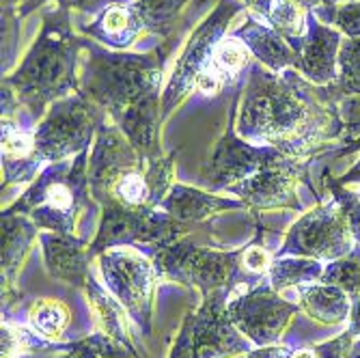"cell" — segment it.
Segmentation results:
<instances>
[{
  "instance_id": "cell-1",
  "label": "cell",
  "mask_w": 360,
  "mask_h": 358,
  "mask_svg": "<svg viewBox=\"0 0 360 358\" xmlns=\"http://www.w3.org/2000/svg\"><path fill=\"white\" fill-rule=\"evenodd\" d=\"M236 129L252 145L313 158L321 151L319 145L339 139L345 125L323 87H315L298 70L276 74L255 60L240 93Z\"/></svg>"
},
{
  "instance_id": "cell-2",
  "label": "cell",
  "mask_w": 360,
  "mask_h": 358,
  "mask_svg": "<svg viewBox=\"0 0 360 358\" xmlns=\"http://www.w3.org/2000/svg\"><path fill=\"white\" fill-rule=\"evenodd\" d=\"M89 52L80 76V93L108 113V119L132 143L145 162L165 158L160 145L162 82L173 44L147 52H117L84 39Z\"/></svg>"
},
{
  "instance_id": "cell-3",
  "label": "cell",
  "mask_w": 360,
  "mask_h": 358,
  "mask_svg": "<svg viewBox=\"0 0 360 358\" xmlns=\"http://www.w3.org/2000/svg\"><path fill=\"white\" fill-rule=\"evenodd\" d=\"M177 151L145 162L125 134L110 121L102 123L89 158V186L97 205L160 210L173 188Z\"/></svg>"
},
{
  "instance_id": "cell-4",
  "label": "cell",
  "mask_w": 360,
  "mask_h": 358,
  "mask_svg": "<svg viewBox=\"0 0 360 358\" xmlns=\"http://www.w3.org/2000/svg\"><path fill=\"white\" fill-rule=\"evenodd\" d=\"M84 50V37L72 26L70 9H46L37 39L24 54L18 70L3 78L18 102L37 123L48 108L80 91L78 56Z\"/></svg>"
},
{
  "instance_id": "cell-5",
  "label": "cell",
  "mask_w": 360,
  "mask_h": 358,
  "mask_svg": "<svg viewBox=\"0 0 360 358\" xmlns=\"http://www.w3.org/2000/svg\"><path fill=\"white\" fill-rule=\"evenodd\" d=\"M89 158L84 149L72 160L48 165L5 210L32 218L44 231L76 236L82 212L95 203L89 186Z\"/></svg>"
},
{
  "instance_id": "cell-6",
  "label": "cell",
  "mask_w": 360,
  "mask_h": 358,
  "mask_svg": "<svg viewBox=\"0 0 360 358\" xmlns=\"http://www.w3.org/2000/svg\"><path fill=\"white\" fill-rule=\"evenodd\" d=\"M149 257L160 279L192 287L199 291L201 298L212 294L214 289L231 291L238 283H246L248 279L242 264V248L218 250L199 246L188 236L165 246H155Z\"/></svg>"
},
{
  "instance_id": "cell-7",
  "label": "cell",
  "mask_w": 360,
  "mask_h": 358,
  "mask_svg": "<svg viewBox=\"0 0 360 358\" xmlns=\"http://www.w3.org/2000/svg\"><path fill=\"white\" fill-rule=\"evenodd\" d=\"M106 121L108 113L80 91L54 102L35 127L37 165L76 158L95 143L97 129Z\"/></svg>"
},
{
  "instance_id": "cell-8",
  "label": "cell",
  "mask_w": 360,
  "mask_h": 358,
  "mask_svg": "<svg viewBox=\"0 0 360 358\" xmlns=\"http://www.w3.org/2000/svg\"><path fill=\"white\" fill-rule=\"evenodd\" d=\"M226 298L229 289H214L186 313L169 358H233L252 350L229 317Z\"/></svg>"
},
{
  "instance_id": "cell-9",
  "label": "cell",
  "mask_w": 360,
  "mask_h": 358,
  "mask_svg": "<svg viewBox=\"0 0 360 358\" xmlns=\"http://www.w3.org/2000/svg\"><path fill=\"white\" fill-rule=\"evenodd\" d=\"M97 264H100L106 289L125 307L129 319L149 337L153 324L155 283L160 279L151 257H145L132 246H119L97 255Z\"/></svg>"
},
{
  "instance_id": "cell-10",
  "label": "cell",
  "mask_w": 360,
  "mask_h": 358,
  "mask_svg": "<svg viewBox=\"0 0 360 358\" xmlns=\"http://www.w3.org/2000/svg\"><path fill=\"white\" fill-rule=\"evenodd\" d=\"M240 11L242 3L238 0H220L218 7L192 30L162 91V119L177 110V106H181V102L196 89V82L207 68L216 46L224 39L229 24Z\"/></svg>"
},
{
  "instance_id": "cell-11",
  "label": "cell",
  "mask_w": 360,
  "mask_h": 358,
  "mask_svg": "<svg viewBox=\"0 0 360 358\" xmlns=\"http://www.w3.org/2000/svg\"><path fill=\"white\" fill-rule=\"evenodd\" d=\"M100 210V229L89 246L93 259L119 246H165L192 231V224L179 222L160 210H127L119 205H102Z\"/></svg>"
},
{
  "instance_id": "cell-12",
  "label": "cell",
  "mask_w": 360,
  "mask_h": 358,
  "mask_svg": "<svg viewBox=\"0 0 360 358\" xmlns=\"http://www.w3.org/2000/svg\"><path fill=\"white\" fill-rule=\"evenodd\" d=\"M349 222L335 199L319 201L311 212L291 224L283 246L274 257H311L319 262H335L356 244Z\"/></svg>"
},
{
  "instance_id": "cell-13",
  "label": "cell",
  "mask_w": 360,
  "mask_h": 358,
  "mask_svg": "<svg viewBox=\"0 0 360 358\" xmlns=\"http://www.w3.org/2000/svg\"><path fill=\"white\" fill-rule=\"evenodd\" d=\"M240 104V93L229 110V123L224 134L214 147V153L205 169L201 171V184L210 192H226L233 184L252 177L255 173L264 171L272 165H278L281 160L289 158V153L268 147V145H252L244 141L236 129V115Z\"/></svg>"
},
{
  "instance_id": "cell-14",
  "label": "cell",
  "mask_w": 360,
  "mask_h": 358,
  "mask_svg": "<svg viewBox=\"0 0 360 358\" xmlns=\"http://www.w3.org/2000/svg\"><path fill=\"white\" fill-rule=\"evenodd\" d=\"M300 311V305L281 298L270 281H261L246 294L226 302V313L236 328L257 347L278 343L293 315Z\"/></svg>"
},
{
  "instance_id": "cell-15",
  "label": "cell",
  "mask_w": 360,
  "mask_h": 358,
  "mask_svg": "<svg viewBox=\"0 0 360 358\" xmlns=\"http://www.w3.org/2000/svg\"><path fill=\"white\" fill-rule=\"evenodd\" d=\"M309 165L311 158L307 155H289L278 165H272L248 179H242L240 184H233L226 192L236 194L252 214L272 210H302L296 188L300 181L313 188L309 181Z\"/></svg>"
},
{
  "instance_id": "cell-16",
  "label": "cell",
  "mask_w": 360,
  "mask_h": 358,
  "mask_svg": "<svg viewBox=\"0 0 360 358\" xmlns=\"http://www.w3.org/2000/svg\"><path fill=\"white\" fill-rule=\"evenodd\" d=\"M298 50V72L315 87H328L339 78V50L343 44V32L335 26L323 24L315 13L309 15L307 35L300 39H289Z\"/></svg>"
},
{
  "instance_id": "cell-17",
  "label": "cell",
  "mask_w": 360,
  "mask_h": 358,
  "mask_svg": "<svg viewBox=\"0 0 360 358\" xmlns=\"http://www.w3.org/2000/svg\"><path fill=\"white\" fill-rule=\"evenodd\" d=\"M3 224V305L9 309L20 300L18 276L30 255V248L41 236V229L35 220L3 210L0 216Z\"/></svg>"
},
{
  "instance_id": "cell-18",
  "label": "cell",
  "mask_w": 360,
  "mask_h": 358,
  "mask_svg": "<svg viewBox=\"0 0 360 358\" xmlns=\"http://www.w3.org/2000/svg\"><path fill=\"white\" fill-rule=\"evenodd\" d=\"M39 242L44 248V262L48 274L56 281L84 289V285L93 276L89 268L93 262L89 250L91 244L76 236L54 231H41Z\"/></svg>"
},
{
  "instance_id": "cell-19",
  "label": "cell",
  "mask_w": 360,
  "mask_h": 358,
  "mask_svg": "<svg viewBox=\"0 0 360 358\" xmlns=\"http://www.w3.org/2000/svg\"><path fill=\"white\" fill-rule=\"evenodd\" d=\"M231 35L242 39L250 50L252 58L264 65L266 70L276 74L285 70H298V50L270 24L259 22L257 18H246V22L240 28H236Z\"/></svg>"
},
{
  "instance_id": "cell-20",
  "label": "cell",
  "mask_w": 360,
  "mask_h": 358,
  "mask_svg": "<svg viewBox=\"0 0 360 358\" xmlns=\"http://www.w3.org/2000/svg\"><path fill=\"white\" fill-rule=\"evenodd\" d=\"M35 127L22 125L18 113L3 115V190L9 184L28 181L39 175L35 160Z\"/></svg>"
},
{
  "instance_id": "cell-21",
  "label": "cell",
  "mask_w": 360,
  "mask_h": 358,
  "mask_svg": "<svg viewBox=\"0 0 360 358\" xmlns=\"http://www.w3.org/2000/svg\"><path fill=\"white\" fill-rule=\"evenodd\" d=\"M250 65L252 54L246 44L236 35H224V39L216 46L199 82H196V91L207 97L218 95L226 87H233L238 80H242Z\"/></svg>"
},
{
  "instance_id": "cell-22",
  "label": "cell",
  "mask_w": 360,
  "mask_h": 358,
  "mask_svg": "<svg viewBox=\"0 0 360 358\" xmlns=\"http://www.w3.org/2000/svg\"><path fill=\"white\" fill-rule=\"evenodd\" d=\"M80 32L91 37L95 44L117 52H127L129 46L136 44L145 35L143 24L132 7V0L108 5L95 15L91 24L80 26Z\"/></svg>"
},
{
  "instance_id": "cell-23",
  "label": "cell",
  "mask_w": 360,
  "mask_h": 358,
  "mask_svg": "<svg viewBox=\"0 0 360 358\" xmlns=\"http://www.w3.org/2000/svg\"><path fill=\"white\" fill-rule=\"evenodd\" d=\"M160 210L167 212L179 222L196 224L203 222L210 216H216L220 212L229 210H246V205L240 199L218 197V192H210L203 188H192L184 184H173L165 201L160 203Z\"/></svg>"
},
{
  "instance_id": "cell-24",
  "label": "cell",
  "mask_w": 360,
  "mask_h": 358,
  "mask_svg": "<svg viewBox=\"0 0 360 358\" xmlns=\"http://www.w3.org/2000/svg\"><path fill=\"white\" fill-rule=\"evenodd\" d=\"M84 294L89 300V309L93 313L95 328L104 335H108L110 339L136 350L132 337H129V324H127L129 313L125 311V307L93 276L84 285Z\"/></svg>"
},
{
  "instance_id": "cell-25",
  "label": "cell",
  "mask_w": 360,
  "mask_h": 358,
  "mask_svg": "<svg viewBox=\"0 0 360 358\" xmlns=\"http://www.w3.org/2000/svg\"><path fill=\"white\" fill-rule=\"evenodd\" d=\"M300 296V309L315 321L335 326L349 317L352 311V298L347 291H343L337 285L330 283H313L298 287Z\"/></svg>"
},
{
  "instance_id": "cell-26",
  "label": "cell",
  "mask_w": 360,
  "mask_h": 358,
  "mask_svg": "<svg viewBox=\"0 0 360 358\" xmlns=\"http://www.w3.org/2000/svg\"><path fill=\"white\" fill-rule=\"evenodd\" d=\"M323 268L326 266L319 259H311V257H274L272 268L268 272V281L281 294V291L289 287L319 283Z\"/></svg>"
},
{
  "instance_id": "cell-27",
  "label": "cell",
  "mask_w": 360,
  "mask_h": 358,
  "mask_svg": "<svg viewBox=\"0 0 360 358\" xmlns=\"http://www.w3.org/2000/svg\"><path fill=\"white\" fill-rule=\"evenodd\" d=\"M188 3L190 0H132V7L143 24L145 35L167 41Z\"/></svg>"
},
{
  "instance_id": "cell-28",
  "label": "cell",
  "mask_w": 360,
  "mask_h": 358,
  "mask_svg": "<svg viewBox=\"0 0 360 358\" xmlns=\"http://www.w3.org/2000/svg\"><path fill=\"white\" fill-rule=\"evenodd\" d=\"M326 97L339 106L345 97H360V39H345L339 50V78L323 87Z\"/></svg>"
},
{
  "instance_id": "cell-29",
  "label": "cell",
  "mask_w": 360,
  "mask_h": 358,
  "mask_svg": "<svg viewBox=\"0 0 360 358\" xmlns=\"http://www.w3.org/2000/svg\"><path fill=\"white\" fill-rule=\"evenodd\" d=\"M28 324L41 339L56 341L72 324V311L60 300L37 298L28 307Z\"/></svg>"
},
{
  "instance_id": "cell-30",
  "label": "cell",
  "mask_w": 360,
  "mask_h": 358,
  "mask_svg": "<svg viewBox=\"0 0 360 358\" xmlns=\"http://www.w3.org/2000/svg\"><path fill=\"white\" fill-rule=\"evenodd\" d=\"M60 350H68V354H63L58 358H141L136 350L110 339L100 331H95L93 335L80 341L60 345Z\"/></svg>"
},
{
  "instance_id": "cell-31",
  "label": "cell",
  "mask_w": 360,
  "mask_h": 358,
  "mask_svg": "<svg viewBox=\"0 0 360 358\" xmlns=\"http://www.w3.org/2000/svg\"><path fill=\"white\" fill-rule=\"evenodd\" d=\"M321 283L337 285L349 296L360 294V242H356V246L347 255L335 259L323 268Z\"/></svg>"
},
{
  "instance_id": "cell-32",
  "label": "cell",
  "mask_w": 360,
  "mask_h": 358,
  "mask_svg": "<svg viewBox=\"0 0 360 358\" xmlns=\"http://www.w3.org/2000/svg\"><path fill=\"white\" fill-rule=\"evenodd\" d=\"M323 184H326V188L330 190L333 199L339 203V207L343 210V214H345V218L349 222V229H352L356 242H360V194L352 192L337 177H330V173L323 175Z\"/></svg>"
},
{
  "instance_id": "cell-33",
  "label": "cell",
  "mask_w": 360,
  "mask_h": 358,
  "mask_svg": "<svg viewBox=\"0 0 360 358\" xmlns=\"http://www.w3.org/2000/svg\"><path fill=\"white\" fill-rule=\"evenodd\" d=\"M0 339H3V358H18L22 352L35 350V347H44V341L32 339V335H28L26 331H20L18 326L9 321H3V331H0Z\"/></svg>"
},
{
  "instance_id": "cell-34",
  "label": "cell",
  "mask_w": 360,
  "mask_h": 358,
  "mask_svg": "<svg viewBox=\"0 0 360 358\" xmlns=\"http://www.w3.org/2000/svg\"><path fill=\"white\" fill-rule=\"evenodd\" d=\"M335 26L349 39H360V0H349L339 9Z\"/></svg>"
},
{
  "instance_id": "cell-35",
  "label": "cell",
  "mask_w": 360,
  "mask_h": 358,
  "mask_svg": "<svg viewBox=\"0 0 360 358\" xmlns=\"http://www.w3.org/2000/svg\"><path fill=\"white\" fill-rule=\"evenodd\" d=\"M354 335H349L347 331L337 337V339H330L326 343H319V345H313L315 350V356L317 358H349V352H352V345H354Z\"/></svg>"
},
{
  "instance_id": "cell-36",
  "label": "cell",
  "mask_w": 360,
  "mask_h": 358,
  "mask_svg": "<svg viewBox=\"0 0 360 358\" xmlns=\"http://www.w3.org/2000/svg\"><path fill=\"white\" fill-rule=\"evenodd\" d=\"M293 350L285 343H272L264 347H252L246 358H291Z\"/></svg>"
},
{
  "instance_id": "cell-37",
  "label": "cell",
  "mask_w": 360,
  "mask_h": 358,
  "mask_svg": "<svg viewBox=\"0 0 360 358\" xmlns=\"http://www.w3.org/2000/svg\"><path fill=\"white\" fill-rule=\"evenodd\" d=\"M345 3H349V0H319V11L315 15L323 24H335V18Z\"/></svg>"
},
{
  "instance_id": "cell-38",
  "label": "cell",
  "mask_w": 360,
  "mask_h": 358,
  "mask_svg": "<svg viewBox=\"0 0 360 358\" xmlns=\"http://www.w3.org/2000/svg\"><path fill=\"white\" fill-rule=\"evenodd\" d=\"M13 3L18 5V15L20 20L28 18L32 11H37L41 7H46L48 3H56V0H13Z\"/></svg>"
},
{
  "instance_id": "cell-39",
  "label": "cell",
  "mask_w": 360,
  "mask_h": 358,
  "mask_svg": "<svg viewBox=\"0 0 360 358\" xmlns=\"http://www.w3.org/2000/svg\"><path fill=\"white\" fill-rule=\"evenodd\" d=\"M352 298V311H349V328L347 333L354 337H360V294L349 296Z\"/></svg>"
},
{
  "instance_id": "cell-40",
  "label": "cell",
  "mask_w": 360,
  "mask_h": 358,
  "mask_svg": "<svg viewBox=\"0 0 360 358\" xmlns=\"http://www.w3.org/2000/svg\"><path fill=\"white\" fill-rule=\"evenodd\" d=\"M242 3L246 5V7H250L257 15H261V18H268V13H270V9H272V3L274 0H242Z\"/></svg>"
},
{
  "instance_id": "cell-41",
  "label": "cell",
  "mask_w": 360,
  "mask_h": 358,
  "mask_svg": "<svg viewBox=\"0 0 360 358\" xmlns=\"http://www.w3.org/2000/svg\"><path fill=\"white\" fill-rule=\"evenodd\" d=\"M339 181L343 184V186H352V184H360V160L356 162V167L354 169H349L343 177H339Z\"/></svg>"
},
{
  "instance_id": "cell-42",
  "label": "cell",
  "mask_w": 360,
  "mask_h": 358,
  "mask_svg": "<svg viewBox=\"0 0 360 358\" xmlns=\"http://www.w3.org/2000/svg\"><path fill=\"white\" fill-rule=\"evenodd\" d=\"M354 151H360V136L345 141V143H343V147H341L335 155H347V153H354Z\"/></svg>"
},
{
  "instance_id": "cell-43",
  "label": "cell",
  "mask_w": 360,
  "mask_h": 358,
  "mask_svg": "<svg viewBox=\"0 0 360 358\" xmlns=\"http://www.w3.org/2000/svg\"><path fill=\"white\" fill-rule=\"evenodd\" d=\"M291 358H317V356H315V350L313 347H304V350L293 352Z\"/></svg>"
},
{
  "instance_id": "cell-44",
  "label": "cell",
  "mask_w": 360,
  "mask_h": 358,
  "mask_svg": "<svg viewBox=\"0 0 360 358\" xmlns=\"http://www.w3.org/2000/svg\"><path fill=\"white\" fill-rule=\"evenodd\" d=\"M349 358H360V341H354L352 352H349Z\"/></svg>"
},
{
  "instance_id": "cell-45",
  "label": "cell",
  "mask_w": 360,
  "mask_h": 358,
  "mask_svg": "<svg viewBox=\"0 0 360 358\" xmlns=\"http://www.w3.org/2000/svg\"><path fill=\"white\" fill-rule=\"evenodd\" d=\"M194 5H196V7H201V5H205V0H194Z\"/></svg>"
}]
</instances>
